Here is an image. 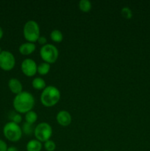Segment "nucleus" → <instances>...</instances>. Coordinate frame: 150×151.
Returning <instances> with one entry per match:
<instances>
[{
    "label": "nucleus",
    "instance_id": "nucleus-15",
    "mask_svg": "<svg viewBox=\"0 0 150 151\" xmlns=\"http://www.w3.org/2000/svg\"><path fill=\"white\" fill-rule=\"evenodd\" d=\"M50 38H51L52 41L54 42H61L62 40L63 39V32L60 30V29H54L50 33Z\"/></svg>",
    "mask_w": 150,
    "mask_h": 151
},
{
    "label": "nucleus",
    "instance_id": "nucleus-14",
    "mask_svg": "<svg viewBox=\"0 0 150 151\" xmlns=\"http://www.w3.org/2000/svg\"><path fill=\"white\" fill-rule=\"evenodd\" d=\"M51 69V65L50 63H46V62H42L38 65V69H37V72L40 74V75H46Z\"/></svg>",
    "mask_w": 150,
    "mask_h": 151
},
{
    "label": "nucleus",
    "instance_id": "nucleus-24",
    "mask_svg": "<svg viewBox=\"0 0 150 151\" xmlns=\"http://www.w3.org/2000/svg\"><path fill=\"white\" fill-rule=\"evenodd\" d=\"M7 151H19V150H18L17 147H15V146H10V147H9L8 148H7Z\"/></svg>",
    "mask_w": 150,
    "mask_h": 151
},
{
    "label": "nucleus",
    "instance_id": "nucleus-2",
    "mask_svg": "<svg viewBox=\"0 0 150 151\" xmlns=\"http://www.w3.org/2000/svg\"><path fill=\"white\" fill-rule=\"evenodd\" d=\"M60 91L54 86H48L43 89L41 94V101L44 106L51 107L59 102Z\"/></svg>",
    "mask_w": 150,
    "mask_h": 151
},
{
    "label": "nucleus",
    "instance_id": "nucleus-10",
    "mask_svg": "<svg viewBox=\"0 0 150 151\" xmlns=\"http://www.w3.org/2000/svg\"><path fill=\"white\" fill-rule=\"evenodd\" d=\"M8 87L10 91L14 94H18L22 91L23 86L19 80L17 78H11L8 81Z\"/></svg>",
    "mask_w": 150,
    "mask_h": 151
},
{
    "label": "nucleus",
    "instance_id": "nucleus-6",
    "mask_svg": "<svg viewBox=\"0 0 150 151\" xmlns=\"http://www.w3.org/2000/svg\"><path fill=\"white\" fill-rule=\"evenodd\" d=\"M34 134L36 139L45 142L47 140L50 139V137L52 135V128L48 122H40L35 126Z\"/></svg>",
    "mask_w": 150,
    "mask_h": 151
},
{
    "label": "nucleus",
    "instance_id": "nucleus-9",
    "mask_svg": "<svg viewBox=\"0 0 150 151\" xmlns=\"http://www.w3.org/2000/svg\"><path fill=\"white\" fill-rule=\"evenodd\" d=\"M57 122L62 126H68L71 122V116L68 111L61 110L57 113L56 116Z\"/></svg>",
    "mask_w": 150,
    "mask_h": 151
},
{
    "label": "nucleus",
    "instance_id": "nucleus-1",
    "mask_svg": "<svg viewBox=\"0 0 150 151\" xmlns=\"http://www.w3.org/2000/svg\"><path fill=\"white\" fill-rule=\"evenodd\" d=\"M13 105L16 111L20 114H26L33 108L35 105V98L32 93L27 91H22L15 96Z\"/></svg>",
    "mask_w": 150,
    "mask_h": 151
},
{
    "label": "nucleus",
    "instance_id": "nucleus-11",
    "mask_svg": "<svg viewBox=\"0 0 150 151\" xmlns=\"http://www.w3.org/2000/svg\"><path fill=\"white\" fill-rule=\"evenodd\" d=\"M36 48V45L35 43L32 42H24L21 44L19 47V50L21 54L22 55H29L35 51Z\"/></svg>",
    "mask_w": 150,
    "mask_h": 151
},
{
    "label": "nucleus",
    "instance_id": "nucleus-18",
    "mask_svg": "<svg viewBox=\"0 0 150 151\" xmlns=\"http://www.w3.org/2000/svg\"><path fill=\"white\" fill-rule=\"evenodd\" d=\"M35 127L34 126L33 124L29 123L27 122H25L23 123V125H22V132L24 133L26 135H30L32 133H34L35 131Z\"/></svg>",
    "mask_w": 150,
    "mask_h": 151
},
{
    "label": "nucleus",
    "instance_id": "nucleus-8",
    "mask_svg": "<svg viewBox=\"0 0 150 151\" xmlns=\"http://www.w3.org/2000/svg\"><path fill=\"white\" fill-rule=\"evenodd\" d=\"M21 68L24 75L26 76H33L37 72L38 65L36 62L32 58H25L22 61Z\"/></svg>",
    "mask_w": 150,
    "mask_h": 151
},
{
    "label": "nucleus",
    "instance_id": "nucleus-21",
    "mask_svg": "<svg viewBox=\"0 0 150 151\" xmlns=\"http://www.w3.org/2000/svg\"><path fill=\"white\" fill-rule=\"evenodd\" d=\"M44 147L47 151H54L56 148V144L53 140L49 139L44 142Z\"/></svg>",
    "mask_w": 150,
    "mask_h": 151
},
{
    "label": "nucleus",
    "instance_id": "nucleus-4",
    "mask_svg": "<svg viewBox=\"0 0 150 151\" xmlns=\"http://www.w3.org/2000/svg\"><path fill=\"white\" fill-rule=\"evenodd\" d=\"M24 38L29 42L35 43L40 37V27L38 22L34 20H29L25 23L23 28Z\"/></svg>",
    "mask_w": 150,
    "mask_h": 151
},
{
    "label": "nucleus",
    "instance_id": "nucleus-16",
    "mask_svg": "<svg viewBox=\"0 0 150 151\" xmlns=\"http://www.w3.org/2000/svg\"><path fill=\"white\" fill-rule=\"evenodd\" d=\"M38 119V114L35 111L31 110L25 114V120L29 123L34 124Z\"/></svg>",
    "mask_w": 150,
    "mask_h": 151
},
{
    "label": "nucleus",
    "instance_id": "nucleus-27",
    "mask_svg": "<svg viewBox=\"0 0 150 151\" xmlns=\"http://www.w3.org/2000/svg\"><path fill=\"white\" fill-rule=\"evenodd\" d=\"M104 151H109V150H104Z\"/></svg>",
    "mask_w": 150,
    "mask_h": 151
},
{
    "label": "nucleus",
    "instance_id": "nucleus-3",
    "mask_svg": "<svg viewBox=\"0 0 150 151\" xmlns=\"http://www.w3.org/2000/svg\"><path fill=\"white\" fill-rule=\"evenodd\" d=\"M3 134L7 139L10 142H18L22 136V129L20 125L15 122H7L3 128Z\"/></svg>",
    "mask_w": 150,
    "mask_h": 151
},
{
    "label": "nucleus",
    "instance_id": "nucleus-25",
    "mask_svg": "<svg viewBox=\"0 0 150 151\" xmlns=\"http://www.w3.org/2000/svg\"><path fill=\"white\" fill-rule=\"evenodd\" d=\"M3 34H4V32H3V29L2 28L0 27V39L3 37Z\"/></svg>",
    "mask_w": 150,
    "mask_h": 151
},
{
    "label": "nucleus",
    "instance_id": "nucleus-12",
    "mask_svg": "<svg viewBox=\"0 0 150 151\" xmlns=\"http://www.w3.org/2000/svg\"><path fill=\"white\" fill-rule=\"evenodd\" d=\"M27 151H41L42 149V143L38 139H31L26 144Z\"/></svg>",
    "mask_w": 150,
    "mask_h": 151
},
{
    "label": "nucleus",
    "instance_id": "nucleus-20",
    "mask_svg": "<svg viewBox=\"0 0 150 151\" xmlns=\"http://www.w3.org/2000/svg\"><path fill=\"white\" fill-rule=\"evenodd\" d=\"M121 14L126 19H131L132 16V10L129 7H127V6H124V7L121 8Z\"/></svg>",
    "mask_w": 150,
    "mask_h": 151
},
{
    "label": "nucleus",
    "instance_id": "nucleus-19",
    "mask_svg": "<svg viewBox=\"0 0 150 151\" xmlns=\"http://www.w3.org/2000/svg\"><path fill=\"white\" fill-rule=\"evenodd\" d=\"M9 118H10L11 122H15V123L19 124L22 121V116L20 113L17 111H11L10 115H9Z\"/></svg>",
    "mask_w": 150,
    "mask_h": 151
},
{
    "label": "nucleus",
    "instance_id": "nucleus-13",
    "mask_svg": "<svg viewBox=\"0 0 150 151\" xmlns=\"http://www.w3.org/2000/svg\"><path fill=\"white\" fill-rule=\"evenodd\" d=\"M32 85L34 88L38 90L44 89L46 87V82L42 78L37 77V78H35L32 80Z\"/></svg>",
    "mask_w": 150,
    "mask_h": 151
},
{
    "label": "nucleus",
    "instance_id": "nucleus-26",
    "mask_svg": "<svg viewBox=\"0 0 150 151\" xmlns=\"http://www.w3.org/2000/svg\"><path fill=\"white\" fill-rule=\"evenodd\" d=\"M1 51H2V50H1V47H0V53L1 52Z\"/></svg>",
    "mask_w": 150,
    "mask_h": 151
},
{
    "label": "nucleus",
    "instance_id": "nucleus-23",
    "mask_svg": "<svg viewBox=\"0 0 150 151\" xmlns=\"http://www.w3.org/2000/svg\"><path fill=\"white\" fill-rule=\"evenodd\" d=\"M38 41L39 44H43V45H45V44H46L47 40H46V38L45 36H43V35H40V37L38 38V41Z\"/></svg>",
    "mask_w": 150,
    "mask_h": 151
},
{
    "label": "nucleus",
    "instance_id": "nucleus-22",
    "mask_svg": "<svg viewBox=\"0 0 150 151\" xmlns=\"http://www.w3.org/2000/svg\"><path fill=\"white\" fill-rule=\"evenodd\" d=\"M7 145L4 140L0 139V151H7Z\"/></svg>",
    "mask_w": 150,
    "mask_h": 151
},
{
    "label": "nucleus",
    "instance_id": "nucleus-5",
    "mask_svg": "<svg viewBox=\"0 0 150 151\" xmlns=\"http://www.w3.org/2000/svg\"><path fill=\"white\" fill-rule=\"evenodd\" d=\"M40 55L44 62L49 63H54L59 56V51L56 46L52 44H46L40 50Z\"/></svg>",
    "mask_w": 150,
    "mask_h": 151
},
{
    "label": "nucleus",
    "instance_id": "nucleus-7",
    "mask_svg": "<svg viewBox=\"0 0 150 151\" xmlns=\"http://www.w3.org/2000/svg\"><path fill=\"white\" fill-rule=\"evenodd\" d=\"M16 58L13 53L7 50H2L0 53V68L4 71H10L15 66Z\"/></svg>",
    "mask_w": 150,
    "mask_h": 151
},
{
    "label": "nucleus",
    "instance_id": "nucleus-17",
    "mask_svg": "<svg viewBox=\"0 0 150 151\" xmlns=\"http://www.w3.org/2000/svg\"><path fill=\"white\" fill-rule=\"evenodd\" d=\"M79 8L83 12H88L92 7V4L90 0H80L79 1Z\"/></svg>",
    "mask_w": 150,
    "mask_h": 151
}]
</instances>
